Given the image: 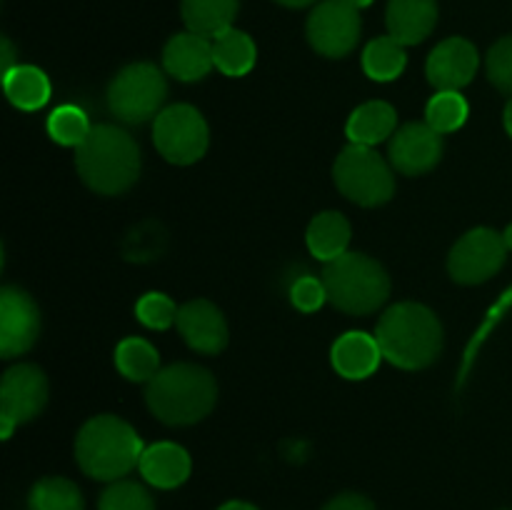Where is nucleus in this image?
Returning <instances> with one entry per match:
<instances>
[{"instance_id":"obj_1","label":"nucleus","mask_w":512,"mask_h":510,"mask_svg":"<svg viewBox=\"0 0 512 510\" xmlns=\"http://www.w3.org/2000/svg\"><path fill=\"white\" fill-rule=\"evenodd\" d=\"M75 168L83 183L100 195H120L140 175V148L130 133L110 123L93 125L75 148Z\"/></svg>"},{"instance_id":"obj_2","label":"nucleus","mask_w":512,"mask_h":510,"mask_svg":"<svg viewBox=\"0 0 512 510\" xmlns=\"http://www.w3.org/2000/svg\"><path fill=\"white\" fill-rule=\"evenodd\" d=\"M383 358L403 370H423L443 350V325L420 303H398L385 310L375 328Z\"/></svg>"},{"instance_id":"obj_3","label":"nucleus","mask_w":512,"mask_h":510,"mask_svg":"<svg viewBox=\"0 0 512 510\" xmlns=\"http://www.w3.org/2000/svg\"><path fill=\"white\" fill-rule=\"evenodd\" d=\"M218 400V383L210 370L193 363L160 368L145 388L150 413L165 425H193L210 415Z\"/></svg>"},{"instance_id":"obj_4","label":"nucleus","mask_w":512,"mask_h":510,"mask_svg":"<svg viewBox=\"0 0 512 510\" xmlns=\"http://www.w3.org/2000/svg\"><path fill=\"white\" fill-rule=\"evenodd\" d=\"M143 450V440L133 425L108 413L90 418L75 438V460L80 470L105 483L123 480V475L138 468Z\"/></svg>"},{"instance_id":"obj_5","label":"nucleus","mask_w":512,"mask_h":510,"mask_svg":"<svg viewBox=\"0 0 512 510\" xmlns=\"http://www.w3.org/2000/svg\"><path fill=\"white\" fill-rule=\"evenodd\" d=\"M323 285L330 303L350 315L375 313L390 295L385 268L363 253H345L325 263Z\"/></svg>"},{"instance_id":"obj_6","label":"nucleus","mask_w":512,"mask_h":510,"mask_svg":"<svg viewBox=\"0 0 512 510\" xmlns=\"http://www.w3.org/2000/svg\"><path fill=\"white\" fill-rule=\"evenodd\" d=\"M340 193L363 208H378L395 193V175L383 155L368 145L350 143L333 168Z\"/></svg>"},{"instance_id":"obj_7","label":"nucleus","mask_w":512,"mask_h":510,"mask_svg":"<svg viewBox=\"0 0 512 510\" xmlns=\"http://www.w3.org/2000/svg\"><path fill=\"white\" fill-rule=\"evenodd\" d=\"M165 98H168V80L153 63L125 65L108 85L110 113L130 125L158 118Z\"/></svg>"},{"instance_id":"obj_8","label":"nucleus","mask_w":512,"mask_h":510,"mask_svg":"<svg viewBox=\"0 0 512 510\" xmlns=\"http://www.w3.org/2000/svg\"><path fill=\"white\" fill-rule=\"evenodd\" d=\"M153 143L165 160L175 165H190L208 150L210 130L198 108L188 103L160 110L153 125Z\"/></svg>"},{"instance_id":"obj_9","label":"nucleus","mask_w":512,"mask_h":510,"mask_svg":"<svg viewBox=\"0 0 512 510\" xmlns=\"http://www.w3.org/2000/svg\"><path fill=\"white\" fill-rule=\"evenodd\" d=\"M305 33L315 53L325 58H345L353 53L363 33L360 10L348 0H323L310 13Z\"/></svg>"},{"instance_id":"obj_10","label":"nucleus","mask_w":512,"mask_h":510,"mask_svg":"<svg viewBox=\"0 0 512 510\" xmlns=\"http://www.w3.org/2000/svg\"><path fill=\"white\" fill-rule=\"evenodd\" d=\"M48 403V380L40 368L20 363L0 383V435L10 438L13 428L33 420Z\"/></svg>"},{"instance_id":"obj_11","label":"nucleus","mask_w":512,"mask_h":510,"mask_svg":"<svg viewBox=\"0 0 512 510\" xmlns=\"http://www.w3.org/2000/svg\"><path fill=\"white\" fill-rule=\"evenodd\" d=\"M505 255H508L505 235L495 233L493 228H475L453 245L448 270L455 283L478 285L503 268Z\"/></svg>"},{"instance_id":"obj_12","label":"nucleus","mask_w":512,"mask_h":510,"mask_svg":"<svg viewBox=\"0 0 512 510\" xmlns=\"http://www.w3.org/2000/svg\"><path fill=\"white\" fill-rule=\"evenodd\" d=\"M40 335V310L25 290L5 285L0 290V355L28 353Z\"/></svg>"},{"instance_id":"obj_13","label":"nucleus","mask_w":512,"mask_h":510,"mask_svg":"<svg viewBox=\"0 0 512 510\" xmlns=\"http://www.w3.org/2000/svg\"><path fill=\"white\" fill-rule=\"evenodd\" d=\"M443 158V135L428 123H405L390 138V163L403 175H425Z\"/></svg>"},{"instance_id":"obj_14","label":"nucleus","mask_w":512,"mask_h":510,"mask_svg":"<svg viewBox=\"0 0 512 510\" xmlns=\"http://www.w3.org/2000/svg\"><path fill=\"white\" fill-rule=\"evenodd\" d=\"M478 50L465 38H445L433 48L425 65L430 85L438 90H460L478 73Z\"/></svg>"},{"instance_id":"obj_15","label":"nucleus","mask_w":512,"mask_h":510,"mask_svg":"<svg viewBox=\"0 0 512 510\" xmlns=\"http://www.w3.org/2000/svg\"><path fill=\"white\" fill-rule=\"evenodd\" d=\"M178 330L185 343L203 355H218L228 345V323L210 300H190L178 310Z\"/></svg>"},{"instance_id":"obj_16","label":"nucleus","mask_w":512,"mask_h":510,"mask_svg":"<svg viewBox=\"0 0 512 510\" xmlns=\"http://www.w3.org/2000/svg\"><path fill=\"white\" fill-rule=\"evenodd\" d=\"M163 68L183 83L203 80L215 68L213 40L198 33H178L165 43Z\"/></svg>"},{"instance_id":"obj_17","label":"nucleus","mask_w":512,"mask_h":510,"mask_svg":"<svg viewBox=\"0 0 512 510\" xmlns=\"http://www.w3.org/2000/svg\"><path fill=\"white\" fill-rule=\"evenodd\" d=\"M388 35L403 45H418L438 23V0H390L385 10Z\"/></svg>"},{"instance_id":"obj_18","label":"nucleus","mask_w":512,"mask_h":510,"mask_svg":"<svg viewBox=\"0 0 512 510\" xmlns=\"http://www.w3.org/2000/svg\"><path fill=\"white\" fill-rule=\"evenodd\" d=\"M330 360H333V368L343 378L363 380L378 370L380 360H383V350H380L375 335L350 330V333L340 335L335 340L333 350H330Z\"/></svg>"},{"instance_id":"obj_19","label":"nucleus","mask_w":512,"mask_h":510,"mask_svg":"<svg viewBox=\"0 0 512 510\" xmlns=\"http://www.w3.org/2000/svg\"><path fill=\"white\" fill-rule=\"evenodd\" d=\"M140 475L160 490H173L183 485L190 475V455L178 443H153L143 450Z\"/></svg>"},{"instance_id":"obj_20","label":"nucleus","mask_w":512,"mask_h":510,"mask_svg":"<svg viewBox=\"0 0 512 510\" xmlns=\"http://www.w3.org/2000/svg\"><path fill=\"white\" fill-rule=\"evenodd\" d=\"M395 130H398V115H395L393 105L385 103V100L363 103L360 108L353 110L348 125H345L350 143L368 145V148L393 138Z\"/></svg>"},{"instance_id":"obj_21","label":"nucleus","mask_w":512,"mask_h":510,"mask_svg":"<svg viewBox=\"0 0 512 510\" xmlns=\"http://www.w3.org/2000/svg\"><path fill=\"white\" fill-rule=\"evenodd\" d=\"M238 8L240 0H180V13L190 33L210 40L233 28Z\"/></svg>"},{"instance_id":"obj_22","label":"nucleus","mask_w":512,"mask_h":510,"mask_svg":"<svg viewBox=\"0 0 512 510\" xmlns=\"http://www.w3.org/2000/svg\"><path fill=\"white\" fill-rule=\"evenodd\" d=\"M305 240H308V248L315 258L330 263V260L348 253L350 223L343 218V215L335 213V210L320 213L310 220Z\"/></svg>"},{"instance_id":"obj_23","label":"nucleus","mask_w":512,"mask_h":510,"mask_svg":"<svg viewBox=\"0 0 512 510\" xmlns=\"http://www.w3.org/2000/svg\"><path fill=\"white\" fill-rule=\"evenodd\" d=\"M5 98L20 110H40L50 100V80L35 65H15L3 73Z\"/></svg>"},{"instance_id":"obj_24","label":"nucleus","mask_w":512,"mask_h":510,"mask_svg":"<svg viewBox=\"0 0 512 510\" xmlns=\"http://www.w3.org/2000/svg\"><path fill=\"white\" fill-rule=\"evenodd\" d=\"M213 58L215 68L228 78H240L253 70L258 50H255L253 38L238 28H230L213 38Z\"/></svg>"},{"instance_id":"obj_25","label":"nucleus","mask_w":512,"mask_h":510,"mask_svg":"<svg viewBox=\"0 0 512 510\" xmlns=\"http://www.w3.org/2000/svg\"><path fill=\"white\" fill-rule=\"evenodd\" d=\"M405 65H408V55H405V45L398 43L393 35H383L365 45L363 50V70L368 78L378 80V83H388L403 75Z\"/></svg>"},{"instance_id":"obj_26","label":"nucleus","mask_w":512,"mask_h":510,"mask_svg":"<svg viewBox=\"0 0 512 510\" xmlns=\"http://www.w3.org/2000/svg\"><path fill=\"white\" fill-rule=\"evenodd\" d=\"M115 368L133 383H150L160 370V355L145 338H125L115 348Z\"/></svg>"},{"instance_id":"obj_27","label":"nucleus","mask_w":512,"mask_h":510,"mask_svg":"<svg viewBox=\"0 0 512 510\" xmlns=\"http://www.w3.org/2000/svg\"><path fill=\"white\" fill-rule=\"evenodd\" d=\"M30 510H83V493L68 478H43L33 485L28 495Z\"/></svg>"},{"instance_id":"obj_28","label":"nucleus","mask_w":512,"mask_h":510,"mask_svg":"<svg viewBox=\"0 0 512 510\" xmlns=\"http://www.w3.org/2000/svg\"><path fill=\"white\" fill-rule=\"evenodd\" d=\"M468 115V100L460 95V90H438V95H433L428 108H425V123L438 130L440 135H445L463 128Z\"/></svg>"},{"instance_id":"obj_29","label":"nucleus","mask_w":512,"mask_h":510,"mask_svg":"<svg viewBox=\"0 0 512 510\" xmlns=\"http://www.w3.org/2000/svg\"><path fill=\"white\" fill-rule=\"evenodd\" d=\"M90 130H93V125H90L85 110L78 105H60L48 118V135L58 145H68V148H78L88 138Z\"/></svg>"},{"instance_id":"obj_30","label":"nucleus","mask_w":512,"mask_h":510,"mask_svg":"<svg viewBox=\"0 0 512 510\" xmlns=\"http://www.w3.org/2000/svg\"><path fill=\"white\" fill-rule=\"evenodd\" d=\"M98 510H155V500L135 480H115L100 495Z\"/></svg>"},{"instance_id":"obj_31","label":"nucleus","mask_w":512,"mask_h":510,"mask_svg":"<svg viewBox=\"0 0 512 510\" xmlns=\"http://www.w3.org/2000/svg\"><path fill=\"white\" fill-rule=\"evenodd\" d=\"M178 305L165 293H145L135 305V315L150 330H165L178 323Z\"/></svg>"},{"instance_id":"obj_32","label":"nucleus","mask_w":512,"mask_h":510,"mask_svg":"<svg viewBox=\"0 0 512 510\" xmlns=\"http://www.w3.org/2000/svg\"><path fill=\"white\" fill-rule=\"evenodd\" d=\"M488 78L503 93L512 95V35L500 38L488 53Z\"/></svg>"},{"instance_id":"obj_33","label":"nucleus","mask_w":512,"mask_h":510,"mask_svg":"<svg viewBox=\"0 0 512 510\" xmlns=\"http://www.w3.org/2000/svg\"><path fill=\"white\" fill-rule=\"evenodd\" d=\"M290 300L303 313H315L320 305L328 300V290H325L323 278H313V275H300L290 288Z\"/></svg>"},{"instance_id":"obj_34","label":"nucleus","mask_w":512,"mask_h":510,"mask_svg":"<svg viewBox=\"0 0 512 510\" xmlns=\"http://www.w3.org/2000/svg\"><path fill=\"white\" fill-rule=\"evenodd\" d=\"M323 510H375V505L360 493H343L335 495Z\"/></svg>"},{"instance_id":"obj_35","label":"nucleus","mask_w":512,"mask_h":510,"mask_svg":"<svg viewBox=\"0 0 512 510\" xmlns=\"http://www.w3.org/2000/svg\"><path fill=\"white\" fill-rule=\"evenodd\" d=\"M0 48H3V73H8V70L15 68V50H13V43H10L8 38L0 40Z\"/></svg>"},{"instance_id":"obj_36","label":"nucleus","mask_w":512,"mask_h":510,"mask_svg":"<svg viewBox=\"0 0 512 510\" xmlns=\"http://www.w3.org/2000/svg\"><path fill=\"white\" fill-rule=\"evenodd\" d=\"M218 510H258V508H255V505H250V503H243V500H230V503L220 505Z\"/></svg>"},{"instance_id":"obj_37","label":"nucleus","mask_w":512,"mask_h":510,"mask_svg":"<svg viewBox=\"0 0 512 510\" xmlns=\"http://www.w3.org/2000/svg\"><path fill=\"white\" fill-rule=\"evenodd\" d=\"M275 3L285 5V8H308V5L318 3V0H275Z\"/></svg>"},{"instance_id":"obj_38","label":"nucleus","mask_w":512,"mask_h":510,"mask_svg":"<svg viewBox=\"0 0 512 510\" xmlns=\"http://www.w3.org/2000/svg\"><path fill=\"white\" fill-rule=\"evenodd\" d=\"M503 123H505V130H508V135H510V138H512V98L508 100V105H505Z\"/></svg>"},{"instance_id":"obj_39","label":"nucleus","mask_w":512,"mask_h":510,"mask_svg":"<svg viewBox=\"0 0 512 510\" xmlns=\"http://www.w3.org/2000/svg\"><path fill=\"white\" fill-rule=\"evenodd\" d=\"M350 5H355V8H368V5H373V0H348Z\"/></svg>"},{"instance_id":"obj_40","label":"nucleus","mask_w":512,"mask_h":510,"mask_svg":"<svg viewBox=\"0 0 512 510\" xmlns=\"http://www.w3.org/2000/svg\"><path fill=\"white\" fill-rule=\"evenodd\" d=\"M505 243H508V248L512 250V223L508 225V230H505Z\"/></svg>"}]
</instances>
